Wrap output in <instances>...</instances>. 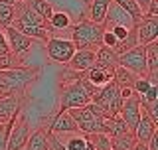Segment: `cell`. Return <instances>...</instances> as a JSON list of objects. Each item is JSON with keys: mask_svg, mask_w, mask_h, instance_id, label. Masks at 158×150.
<instances>
[{"mask_svg": "<svg viewBox=\"0 0 158 150\" xmlns=\"http://www.w3.org/2000/svg\"><path fill=\"white\" fill-rule=\"evenodd\" d=\"M12 26L20 30L22 34H26L28 38L32 40H40V42L46 44L49 40V32H48V22L44 20L36 10H32L30 6L18 0L14 4V20H12Z\"/></svg>", "mask_w": 158, "mask_h": 150, "instance_id": "obj_1", "label": "cell"}, {"mask_svg": "<svg viewBox=\"0 0 158 150\" xmlns=\"http://www.w3.org/2000/svg\"><path fill=\"white\" fill-rule=\"evenodd\" d=\"M103 24L91 22L89 18L75 22L69 26V40L73 42L75 49H95L101 46V38H103Z\"/></svg>", "mask_w": 158, "mask_h": 150, "instance_id": "obj_2", "label": "cell"}, {"mask_svg": "<svg viewBox=\"0 0 158 150\" xmlns=\"http://www.w3.org/2000/svg\"><path fill=\"white\" fill-rule=\"evenodd\" d=\"M73 73V71H71ZM91 95L83 85L81 73H73V79H69L61 85V95H59V111H69L75 107L91 103Z\"/></svg>", "mask_w": 158, "mask_h": 150, "instance_id": "obj_3", "label": "cell"}, {"mask_svg": "<svg viewBox=\"0 0 158 150\" xmlns=\"http://www.w3.org/2000/svg\"><path fill=\"white\" fill-rule=\"evenodd\" d=\"M73 117V121L77 123V128L81 134H95V132H103V119L107 117L95 103H87L83 107H75L67 111Z\"/></svg>", "mask_w": 158, "mask_h": 150, "instance_id": "obj_4", "label": "cell"}, {"mask_svg": "<svg viewBox=\"0 0 158 150\" xmlns=\"http://www.w3.org/2000/svg\"><path fill=\"white\" fill-rule=\"evenodd\" d=\"M91 101L95 103L97 107L107 115V117L118 115V111H121V105H123L121 89L117 87V83H115V81H109L107 85L99 87V91L93 95Z\"/></svg>", "mask_w": 158, "mask_h": 150, "instance_id": "obj_5", "label": "cell"}, {"mask_svg": "<svg viewBox=\"0 0 158 150\" xmlns=\"http://www.w3.org/2000/svg\"><path fill=\"white\" fill-rule=\"evenodd\" d=\"M46 52H48V57L56 63H65L71 59V56L75 53V46H73L71 40L67 38H59V36H49V40L46 44Z\"/></svg>", "mask_w": 158, "mask_h": 150, "instance_id": "obj_6", "label": "cell"}, {"mask_svg": "<svg viewBox=\"0 0 158 150\" xmlns=\"http://www.w3.org/2000/svg\"><path fill=\"white\" fill-rule=\"evenodd\" d=\"M117 63L121 67L128 69V71L136 73L138 77H146V53H144V46H135L128 52L121 53L117 59Z\"/></svg>", "mask_w": 158, "mask_h": 150, "instance_id": "obj_7", "label": "cell"}, {"mask_svg": "<svg viewBox=\"0 0 158 150\" xmlns=\"http://www.w3.org/2000/svg\"><path fill=\"white\" fill-rule=\"evenodd\" d=\"M30 132H32V128H30L28 119L20 113L12 124V128H10V132H8L6 150H22L28 140V136H30Z\"/></svg>", "mask_w": 158, "mask_h": 150, "instance_id": "obj_8", "label": "cell"}, {"mask_svg": "<svg viewBox=\"0 0 158 150\" xmlns=\"http://www.w3.org/2000/svg\"><path fill=\"white\" fill-rule=\"evenodd\" d=\"M42 127L46 128L48 132H53V134H57V136H63V134H69V132H79L77 123L73 121V117L67 111H57L52 119L44 121Z\"/></svg>", "mask_w": 158, "mask_h": 150, "instance_id": "obj_9", "label": "cell"}, {"mask_svg": "<svg viewBox=\"0 0 158 150\" xmlns=\"http://www.w3.org/2000/svg\"><path fill=\"white\" fill-rule=\"evenodd\" d=\"M4 36H6L10 53H12L14 57H22L24 53L30 52V48H32V38H28L26 34H22L20 30H16L14 26L4 28Z\"/></svg>", "mask_w": 158, "mask_h": 150, "instance_id": "obj_10", "label": "cell"}, {"mask_svg": "<svg viewBox=\"0 0 158 150\" xmlns=\"http://www.w3.org/2000/svg\"><path fill=\"white\" fill-rule=\"evenodd\" d=\"M118 117L127 123L128 131H135L136 128V123L140 119V97L132 91L131 97L123 99V105H121V111H118Z\"/></svg>", "mask_w": 158, "mask_h": 150, "instance_id": "obj_11", "label": "cell"}, {"mask_svg": "<svg viewBox=\"0 0 158 150\" xmlns=\"http://www.w3.org/2000/svg\"><path fill=\"white\" fill-rule=\"evenodd\" d=\"M136 40L138 46H146L150 42H156L158 40V16H144L140 18V22H136Z\"/></svg>", "mask_w": 158, "mask_h": 150, "instance_id": "obj_12", "label": "cell"}, {"mask_svg": "<svg viewBox=\"0 0 158 150\" xmlns=\"http://www.w3.org/2000/svg\"><path fill=\"white\" fill-rule=\"evenodd\" d=\"M113 26H125V28H135L136 22L132 20V16L128 12H125L118 4H115L111 0V4H109L107 8V14H105V20H103V28L109 30Z\"/></svg>", "mask_w": 158, "mask_h": 150, "instance_id": "obj_13", "label": "cell"}, {"mask_svg": "<svg viewBox=\"0 0 158 150\" xmlns=\"http://www.w3.org/2000/svg\"><path fill=\"white\" fill-rule=\"evenodd\" d=\"M26 95H8V97H0V123H6L12 117L22 113L24 105H26Z\"/></svg>", "mask_w": 158, "mask_h": 150, "instance_id": "obj_14", "label": "cell"}, {"mask_svg": "<svg viewBox=\"0 0 158 150\" xmlns=\"http://www.w3.org/2000/svg\"><path fill=\"white\" fill-rule=\"evenodd\" d=\"M113 71H115L113 67L101 65V63L95 61L89 69L83 71V77H85L91 85H95V87H103V85H107L109 81H113Z\"/></svg>", "mask_w": 158, "mask_h": 150, "instance_id": "obj_15", "label": "cell"}, {"mask_svg": "<svg viewBox=\"0 0 158 150\" xmlns=\"http://www.w3.org/2000/svg\"><path fill=\"white\" fill-rule=\"evenodd\" d=\"M158 124L152 121V117L148 115L144 109L140 107V119H138V123H136V128L132 131V134H135V138H136V142H142V144H146V140L152 136L156 131H158Z\"/></svg>", "mask_w": 158, "mask_h": 150, "instance_id": "obj_16", "label": "cell"}, {"mask_svg": "<svg viewBox=\"0 0 158 150\" xmlns=\"http://www.w3.org/2000/svg\"><path fill=\"white\" fill-rule=\"evenodd\" d=\"M93 63H95V52H91V49H75V53L71 56V59H69L65 65L73 73H83Z\"/></svg>", "mask_w": 158, "mask_h": 150, "instance_id": "obj_17", "label": "cell"}, {"mask_svg": "<svg viewBox=\"0 0 158 150\" xmlns=\"http://www.w3.org/2000/svg\"><path fill=\"white\" fill-rule=\"evenodd\" d=\"M103 132L109 134V136H121V134H127L131 132L127 127V123L123 121L118 115H113V117H105L103 119Z\"/></svg>", "mask_w": 158, "mask_h": 150, "instance_id": "obj_18", "label": "cell"}, {"mask_svg": "<svg viewBox=\"0 0 158 150\" xmlns=\"http://www.w3.org/2000/svg\"><path fill=\"white\" fill-rule=\"evenodd\" d=\"M22 150H48V132L44 127L36 128V131L30 132L26 144Z\"/></svg>", "mask_w": 158, "mask_h": 150, "instance_id": "obj_19", "label": "cell"}, {"mask_svg": "<svg viewBox=\"0 0 158 150\" xmlns=\"http://www.w3.org/2000/svg\"><path fill=\"white\" fill-rule=\"evenodd\" d=\"M136 79H138L136 73L128 71V69L121 67V65H117L115 71H113V81L117 83L118 89H132V87H135V83H136Z\"/></svg>", "mask_w": 158, "mask_h": 150, "instance_id": "obj_20", "label": "cell"}, {"mask_svg": "<svg viewBox=\"0 0 158 150\" xmlns=\"http://www.w3.org/2000/svg\"><path fill=\"white\" fill-rule=\"evenodd\" d=\"M69 26H71V18H69V14L56 12V10H53L52 16H49V20H48V32H49V36H53L56 32L69 30Z\"/></svg>", "mask_w": 158, "mask_h": 150, "instance_id": "obj_21", "label": "cell"}, {"mask_svg": "<svg viewBox=\"0 0 158 150\" xmlns=\"http://www.w3.org/2000/svg\"><path fill=\"white\" fill-rule=\"evenodd\" d=\"M117 59H118V53L113 48H107V46H103V44H101V46L95 49V61L101 63V65H107V67L115 69L118 65Z\"/></svg>", "mask_w": 158, "mask_h": 150, "instance_id": "obj_22", "label": "cell"}, {"mask_svg": "<svg viewBox=\"0 0 158 150\" xmlns=\"http://www.w3.org/2000/svg\"><path fill=\"white\" fill-rule=\"evenodd\" d=\"M109 4H111V0H91L89 2V20L97 22V24H103Z\"/></svg>", "mask_w": 158, "mask_h": 150, "instance_id": "obj_23", "label": "cell"}, {"mask_svg": "<svg viewBox=\"0 0 158 150\" xmlns=\"http://www.w3.org/2000/svg\"><path fill=\"white\" fill-rule=\"evenodd\" d=\"M144 53H146V71L148 73H158V40L146 44Z\"/></svg>", "mask_w": 158, "mask_h": 150, "instance_id": "obj_24", "label": "cell"}, {"mask_svg": "<svg viewBox=\"0 0 158 150\" xmlns=\"http://www.w3.org/2000/svg\"><path fill=\"white\" fill-rule=\"evenodd\" d=\"M136 144V138L132 132L121 134V136H113L111 138V148L113 150H132Z\"/></svg>", "mask_w": 158, "mask_h": 150, "instance_id": "obj_25", "label": "cell"}, {"mask_svg": "<svg viewBox=\"0 0 158 150\" xmlns=\"http://www.w3.org/2000/svg\"><path fill=\"white\" fill-rule=\"evenodd\" d=\"M26 6H30L32 10H36V12L42 16L44 20H49V16H52V12H53V6L48 2V0H22Z\"/></svg>", "mask_w": 158, "mask_h": 150, "instance_id": "obj_26", "label": "cell"}, {"mask_svg": "<svg viewBox=\"0 0 158 150\" xmlns=\"http://www.w3.org/2000/svg\"><path fill=\"white\" fill-rule=\"evenodd\" d=\"M61 140H63V146H65V150H83V146H85V136H83L81 132L63 134Z\"/></svg>", "mask_w": 158, "mask_h": 150, "instance_id": "obj_27", "label": "cell"}, {"mask_svg": "<svg viewBox=\"0 0 158 150\" xmlns=\"http://www.w3.org/2000/svg\"><path fill=\"white\" fill-rule=\"evenodd\" d=\"M113 2H115V4H118V6H121L123 10H125V12H128V14H131L135 22H140V18L144 16L142 8L138 6V4L135 2V0H113Z\"/></svg>", "mask_w": 158, "mask_h": 150, "instance_id": "obj_28", "label": "cell"}, {"mask_svg": "<svg viewBox=\"0 0 158 150\" xmlns=\"http://www.w3.org/2000/svg\"><path fill=\"white\" fill-rule=\"evenodd\" d=\"M135 46H138V40H136V30L132 28L131 32H128V36L125 38V40H121V42L115 46V52L121 56V53H125V52H128L131 48H135Z\"/></svg>", "mask_w": 158, "mask_h": 150, "instance_id": "obj_29", "label": "cell"}, {"mask_svg": "<svg viewBox=\"0 0 158 150\" xmlns=\"http://www.w3.org/2000/svg\"><path fill=\"white\" fill-rule=\"evenodd\" d=\"M12 20H14V4L0 2V28L4 30L12 26Z\"/></svg>", "mask_w": 158, "mask_h": 150, "instance_id": "obj_30", "label": "cell"}, {"mask_svg": "<svg viewBox=\"0 0 158 150\" xmlns=\"http://www.w3.org/2000/svg\"><path fill=\"white\" fill-rule=\"evenodd\" d=\"M89 140L95 144V150H113L111 148V136L105 132H95V134H85Z\"/></svg>", "mask_w": 158, "mask_h": 150, "instance_id": "obj_31", "label": "cell"}, {"mask_svg": "<svg viewBox=\"0 0 158 150\" xmlns=\"http://www.w3.org/2000/svg\"><path fill=\"white\" fill-rule=\"evenodd\" d=\"M48 150H65L61 136H57V134H53V132H48Z\"/></svg>", "mask_w": 158, "mask_h": 150, "instance_id": "obj_32", "label": "cell"}, {"mask_svg": "<svg viewBox=\"0 0 158 150\" xmlns=\"http://www.w3.org/2000/svg\"><path fill=\"white\" fill-rule=\"evenodd\" d=\"M138 97H140L142 103H154V101H158V85H150L148 91L144 95H138Z\"/></svg>", "mask_w": 158, "mask_h": 150, "instance_id": "obj_33", "label": "cell"}, {"mask_svg": "<svg viewBox=\"0 0 158 150\" xmlns=\"http://www.w3.org/2000/svg\"><path fill=\"white\" fill-rule=\"evenodd\" d=\"M132 28H125V26H113V28H109V32L113 34V36H115L118 42H121V40H125L127 36H128V32H131Z\"/></svg>", "mask_w": 158, "mask_h": 150, "instance_id": "obj_34", "label": "cell"}, {"mask_svg": "<svg viewBox=\"0 0 158 150\" xmlns=\"http://www.w3.org/2000/svg\"><path fill=\"white\" fill-rule=\"evenodd\" d=\"M0 56H12L10 53V48H8V42H6V36H4V30L0 28Z\"/></svg>", "mask_w": 158, "mask_h": 150, "instance_id": "obj_35", "label": "cell"}, {"mask_svg": "<svg viewBox=\"0 0 158 150\" xmlns=\"http://www.w3.org/2000/svg\"><path fill=\"white\" fill-rule=\"evenodd\" d=\"M16 59L14 56H0V69H6V67H12L16 65Z\"/></svg>", "mask_w": 158, "mask_h": 150, "instance_id": "obj_36", "label": "cell"}, {"mask_svg": "<svg viewBox=\"0 0 158 150\" xmlns=\"http://www.w3.org/2000/svg\"><path fill=\"white\" fill-rule=\"evenodd\" d=\"M146 148H148V150H158V131L146 140Z\"/></svg>", "mask_w": 158, "mask_h": 150, "instance_id": "obj_37", "label": "cell"}, {"mask_svg": "<svg viewBox=\"0 0 158 150\" xmlns=\"http://www.w3.org/2000/svg\"><path fill=\"white\" fill-rule=\"evenodd\" d=\"M83 136H85V134H83ZM83 150H95V144L89 140V136H85V146H83Z\"/></svg>", "mask_w": 158, "mask_h": 150, "instance_id": "obj_38", "label": "cell"}, {"mask_svg": "<svg viewBox=\"0 0 158 150\" xmlns=\"http://www.w3.org/2000/svg\"><path fill=\"white\" fill-rule=\"evenodd\" d=\"M135 2H136L138 6L142 8V12H144V10H146V6H148V2H150V0H135Z\"/></svg>", "mask_w": 158, "mask_h": 150, "instance_id": "obj_39", "label": "cell"}, {"mask_svg": "<svg viewBox=\"0 0 158 150\" xmlns=\"http://www.w3.org/2000/svg\"><path fill=\"white\" fill-rule=\"evenodd\" d=\"M132 150H148V148H146V144H142V142H136Z\"/></svg>", "mask_w": 158, "mask_h": 150, "instance_id": "obj_40", "label": "cell"}, {"mask_svg": "<svg viewBox=\"0 0 158 150\" xmlns=\"http://www.w3.org/2000/svg\"><path fill=\"white\" fill-rule=\"evenodd\" d=\"M0 2H6V4H16L18 0H0Z\"/></svg>", "mask_w": 158, "mask_h": 150, "instance_id": "obj_41", "label": "cell"}]
</instances>
